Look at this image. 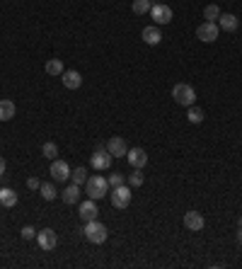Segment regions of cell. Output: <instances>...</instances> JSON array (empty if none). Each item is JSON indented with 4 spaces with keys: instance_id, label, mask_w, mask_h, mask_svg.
<instances>
[{
    "instance_id": "obj_8",
    "label": "cell",
    "mask_w": 242,
    "mask_h": 269,
    "mask_svg": "<svg viewBox=\"0 0 242 269\" xmlns=\"http://www.w3.org/2000/svg\"><path fill=\"white\" fill-rule=\"evenodd\" d=\"M150 17L155 19V25H170L172 22V8L170 5H153L150 8Z\"/></svg>"
},
{
    "instance_id": "obj_12",
    "label": "cell",
    "mask_w": 242,
    "mask_h": 269,
    "mask_svg": "<svg viewBox=\"0 0 242 269\" xmlns=\"http://www.w3.org/2000/svg\"><path fill=\"white\" fill-rule=\"evenodd\" d=\"M107 150L112 153V158H126L129 146H126V141L121 139V136H112V139H109V143H107Z\"/></svg>"
},
{
    "instance_id": "obj_23",
    "label": "cell",
    "mask_w": 242,
    "mask_h": 269,
    "mask_svg": "<svg viewBox=\"0 0 242 269\" xmlns=\"http://www.w3.org/2000/svg\"><path fill=\"white\" fill-rule=\"evenodd\" d=\"M150 8H153L150 0H133V5H131V10H133L136 15H146V12H150Z\"/></svg>"
},
{
    "instance_id": "obj_15",
    "label": "cell",
    "mask_w": 242,
    "mask_h": 269,
    "mask_svg": "<svg viewBox=\"0 0 242 269\" xmlns=\"http://www.w3.org/2000/svg\"><path fill=\"white\" fill-rule=\"evenodd\" d=\"M61 80H63V87H68V90H78V87L83 85V75L78 73V71H63Z\"/></svg>"
},
{
    "instance_id": "obj_21",
    "label": "cell",
    "mask_w": 242,
    "mask_h": 269,
    "mask_svg": "<svg viewBox=\"0 0 242 269\" xmlns=\"http://www.w3.org/2000/svg\"><path fill=\"white\" fill-rule=\"evenodd\" d=\"M41 155L46 160H56L58 158V146L54 143V141H46L44 146H41Z\"/></svg>"
},
{
    "instance_id": "obj_33",
    "label": "cell",
    "mask_w": 242,
    "mask_h": 269,
    "mask_svg": "<svg viewBox=\"0 0 242 269\" xmlns=\"http://www.w3.org/2000/svg\"><path fill=\"white\" fill-rule=\"evenodd\" d=\"M240 228H242V216H240Z\"/></svg>"
},
{
    "instance_id": "obj_17",
    "label": "cell",
    "mask_w": 242,
    "mask_h": 269,
    "mask_svg": "<svg viewBox=\"0 0 242 269\" xmlns=\"http://www.w3.org/2000/svg\"><path fill=\"white\" fill-rule=\"evenodd\" d=\"M237 25H240V19L235 17V15H228V12H225V15L218 17V27L223 29V32H235Z\"/></svg>"
},
{
    "instance_id": "obj_9",
    "label": "cell",
    "mask_w": 242,
    "mask_h": 269,
    "mask_svg": "<svg viewBox=\"0 0 242 269\" xmlns=\"http://www.w3.org/2000/svg\"><path fill=\"white\" fill-rule=\"evenodd\" d=\"M37 242L41 250H54L58 245V238H56V231H51V228H44V231L37 233Z\"/></svg>"
},
{
    "instance_id": "obj_24",
    "label": "cell",
    "mask_w": 242,
    "mask_h": 269,
    "mask_svg": "<svg viewBox=\"0 0 242 269\" xmlns=\"http://www.w3.org/2000/svg\"><path fill=\"white\" fill-rule=\"evenodd\" d=\"M70 180H73V185H83V182H87V170H85L83 165L75 167L73 172H70Z\"/></svg>"
},
{
    "instance_id": "obj_14",
    "label": "cell",
    "mask_w": 242,
    "mask_h": 269,
    "mask_svg": "<svg viewBox=\"0 0 242 269\" xmlns=\"http://www.w3.org/2000/svg\"><path fill=\"white\" fill-rule=\"evenodd\" d=\"M140 39L148 44V47H158L160 41H162V34H160V27L158 25H150V27H146L143 32H140Z\"/></svg>"
},
{
    "instance_id": "obj_22",
    "label": "cell",
    "mask_w": 242,
    "mask_h": 269,
    "mask_svg": "<svg viewBox=\"0 0 242 269\" xmlns=\"http://www.w3.org/2000/svg\"><path fill=\"white\" fill-rule=\"evenodd\" d=\"M44 71L49 75H63V63L58 61V58H49L46 65H44Z\"/></svg>"
},
{
    "instance_id": "obj_3",
    "label": "cell",
    "mask_w": 242,
    "mask_h": 269,
    "mask_svg": "<svg viewBox=\"0 0 242 269\" xmlns=\"http://www.w3.org/2000/svg\"><path fill=\"white\" fill-rule=\"evenodd\" d=\"M172 97H175V102L182 104V107H191V104L196 102V90L189 83H177L172 87Z\"/></svg>"
},
{
    "instance_id": "obj_5",
    "label": "cell",
    "mask_w": 242,
    "mask_h": 269,
    "mask_svg": "<svg viewBox=\"0 0 242 269\" xmlns=\"http://www.w3.org/2000/svg\"><path fill=\"white\" fill-rule=\"evenodd\" d=\"M112 204L114 209H126L131 204V187L121 185V187H112Z\"/></svg>"
},
{
    "instance_id": "obj_19",
    "label": "cell",
    "mask_w": 242,
    "mask_h": 269,
    "mask_svg": "<svg viewBox=\"0 0 242 269\" xmlns=\"http://www.w3.org/2000/svg\"><path fill=\"white\" fill-rule=\"evenodd\" d=\"M80 199V185H70L63 189V201L65 204H78Z\"/></svg>"
},
{
    "instance_id": "obj_28",
    "label": "cell",
    "mask_w": 242,
    "mask_h": 269,
    "mask_svg": "<svg viewBox=\"0 0 242 269\" xmlns=\"http://www.w3.org/2000/svg\"><path fill=\"white\" fill-rule=\"evenodd\" d=\"M107 182H109V187H121V185H126V175H121V172H114V175L107 177Z\"/></svg>"
},
{
    "instance_id": "obj_29",
    "label": "cell",
    "mask_w": 242,
    "mask_h": 269,
    "mask_svg": "<svg viewBox=\"0 0 242 269\" xmlns=\"http://www.w3.org/2000/svg\"><path fill=\"white\" fill-rule=\"evenodd\" d=\"M22 238H25V240H34V238H37V231H34L32 226H25V228H22Z\"/></svg>"
},
{
    "instance_id": "obj_13",
    "label": "cell",
    "mask_w": 242,
    "mask_h": 269,
    "mask_svg": "<svg viewBox=\"0 0 242 269\" xmlns=\"http://www.w3.org/2000/svg\"><path fill=\"white\" fill-rule=\"evenodd\" d=\"M126 160H129L131 167L143 170V167H146V163H148V153H146L143 148H131L129 153H126Z\"/></svg>"
},
{
    "instance_id": "obj_26",
    "label": "cell",
    "mask_w": 242,
    "mask_h": 269,
    "mask_svg": "<svg viewBox=\"0 0 242 269\" xmlns=\"http://www.w3.org/2000/svg\"><path fill=\"white\" fill-rule=\"evenodd\" d=\"M143 180H146V177H143V172H140V170H136V167H133V172L126 177L129 187H140V185H143Z\"/></svg>"
},
{
    "instance_id": "obj_16",
    "label": "cell",
    "mask_w": 242,
    "mask_h": 269,
    "mask_svg": "<svg viewBox=\"0 0 242 269\" xmlns=\"http://www.w3.org/2000/svg\"><path fill=\"white\" fill-rule=\"evenodd\" d=\"M0 204L5 206V209H12V206L17 204V192L10 189V187H0Z\"/></svg>"
},
{
    "instance_id": "obj_31",
    "label": "cell",
    "mask_w": 242,
    "mask_h": 269,
    "mask_svg": "<svg viewBox=\"0 0 242 269\" xmlns=\"http://www.w3.org/2000/svg\"><path fill=\"white\" fill-rule=\"evenodd\" d=\"M5 175V158H0V177Z\"/></svg>"
},
{
    "instance_id": "obj_10",
    "label": "cell",
    "mask_w": 242,
    "mask_h": 269,
    "mask_svg": "<svg viewBox=\"0 0 242 269\" xmlns=\"http://www.w3.org/2000/svg\"><path fill=\"white\" fill-rule=\"evenodd\" d=\"M204 226H206V218L199 214V211H186L184 214V228L186 231L199 233V231H204Z\"/></svg>"
},
{
    "instance_id": "obj_11",
    "label": "cell",
    "mask_w": 242,
    "mask_h": 269,
    "mask_svg": "<svg viewBox=\"0 0 242 269\" xmlns=\"http://www.w3.org/2000/svg\"><path fill=\"white\" fill-rule=\"evenodd\" d=\"M97 214H100V209H97V201H94V199L83 201V204H80V211H78V216H80V221H83V223L94 221Z\"/></svg>"
},
{
    "instance_id": "obj_27",
    "label": "cell",
    "mask_w": 242,
    "mask_h": 269,
    "mask_svg": "<svg viewBox=\"0 0 242 269\" xmlns=\"http://www.w3.org/2000/svg\"><path fill=\"white\" fill-rule=\"evenodd\" d=\"M186 119L191 121V124H201V121H204V111L196 109L194 104H191V107H189V114H186Z\"/></svg>"
},
{
    "instance_id": "obj_4",
    "label": "cell",
    "mask_w": 242,
    "mask_h": 269,
    "mask_svg": "<svg viewBox=\"0 0 242 269\" xmlns=\"http://www.w3.org/2000/svg\"><path fill=\"white\" fill-rule=\"evenodd\" d=\"M112 153H109V150L107 148H102V146H97V150H94L92 153V158H90V165L94 167V170H100V172H102V170H109V167H112Z\"/></svg>"
},
{
    "instance_id": "obj_20",
    "label": "cell",
    "mask_w": 242,
    "mask_h": 269,
    "mask_svg": "<svg viewBox=\"0 0 242 269\" xmlns=\"http://www.w3.org/2000/svg\"><path fill=\"white\" fill-rule=\"evenodd\" d=\"M39 194L44 196L46 201H54L58 196V192H56V187L51 185V182H41V187H39Z\"/></svg>"
},
{
    "instance_id": "obj_6",
    "label": "cell",
    "mask_w": 242,
    "mask_h": 269,
    "mask_svg": "<svg viewBox=\"0 0 242 269\" xmlns=\"http://www.w3.org/2000/svg\"><path fill=\"white\" fill-rule=\"evenodd\" d=\"M49 172H51V177H54V180H56V182H65V180H70V172H73V170H70V165H68V163H65V160H51V170H49Z\"/></svg>"
},
{
    "instance_id": "obj_30",
    "label": "cell",
    "mask_w": 242,
    "mask_h": 269,
    "mask_svg": "<svg viewBox=\"0 0 242 269\" xmlns=\"http://www.w3.org/2000/svg\"><path fill=\"white\" fill-rule=\"evenodd\" d=\"M27 187H29V189H39V187H41V182H39L37 177H29V180H27Z\"/></svg>"
},
{
    "instance_id": "obj_32",
    "label": "cell",
    "mask_w": 242,
    "mask_h": 269,
    "mask_svg": "<svg viewBox=\"0 0 242 269\" xmlns=\"http://www.w3.org/2000/svg\"><path fill=\"white\" fill-rule=\"evenodd\" d=\"M237 242H240V245H242V228H240V231H237Z\"/></svg>"
},
{
    "instance_id": "obj_25",
    "label": "cell",
    "mask_w": 242,
    "mask_h": 269,
    "mask_svg": "<svg viewBox=\"0 0 242 269\" xmlns=\"http://www.w3.org/2000/svg\"><path fill=\"white\" fill-rule=\"evenodd\" d=\"M221 15H223V12L218 10V5H206L204 8V19L206 22H213V19H218Z\"/></svg>"
},
{
    "instance_id": "obj_7",
    "label": "cell",
    "mask_w": 242,
    "mask_h": 269,
    "mask_svg": "<svg viewBox=\"0 0 242 269\" xmlns=\"http://www.w3.org/2000/svg\"><path fill=\"white\" fill-rule=\"evenodd\" d=\"M196 37H199V41H204V44L215 41V39H218V25H215V22H204V25H199Z\"/></svg>"
},
{
    "instance_id": "obj_2",
    "label": "cell",
    "mask_w": 242,
    "mask_h": 269,
    "mask_svg": "<svg viewBox=\"0 0 242 269\" xmlns=\"http://www.w3.org/2000/svg\"><path fill=\"white\" fill-rule=\"evenodd\" d=\"M85 238L90 242H94V245H102L107 238H109V231H107V226L104 223H100L97 218L94 221H90V223H85Z\"/></svg>"
},
{
    "instance_id": "obj_18",
    "label": "cell",
    "mask_w": 242,
    "mask_h": 269,
    "mask_svg": "<svg viewBox=\"0 0 242 269\" xmlns=\"http://www.w3.org/2000/svg\"><path fill=\"white\" fill-rule=\"evenodd\" d=\"M15 117V102L12 100H0V121H10Z\"/></svg>"
},
{
    "instance_id": "obj_1",
    "label": "cell",
    "mask_w": 242,
    "mask_h": 269,
    "mask_svg": "<svg viewBox=\"0 0 242 269\" xmlns=\"http://www.w3.org/2000/svg\"><path fill=\"white\" fill-rule=\"evenodd\" d=\"M85 192H87V196H90V199L100 201L102 196L109 194V182H107V177H102V175L87 177V182H85Z\"/></svg>"
}]
</instances>
